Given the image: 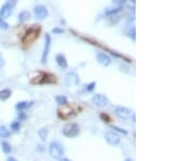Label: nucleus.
<instances>
[{"label":"nucleus","mask_w":194,"mask_h":161,"mask_svg":"<svg viewBox=\"0 0 194 161\" xmlns=\"http://www.w3.org/2000/svg\"><path fill=\"white\" fill-rule=\"evenodd\" d=\"M95 86H96L95 82H91L90 84H88V86H86V91H88V92L93 91L94 88H95Z\"/></svg>","instance_id":"393cba45"},{"label":"nucleus","mask_w":194,"mask_h":161,"mask_svg":"<svg viewBox=\"0 0 194 161\" xmlns=\"http://www.w3.org/2000/svg\"><path fill=\"white\" fill-rule=\"evenodd\" d=\"M3 65H5V58H3L2 55L0 54V68L2 67Z\"/></svg>","instance_id":"c85d7f7f"},{"label":"nucleus","mask_w":194,"mask_h":161,"mask_svg":"<svg viewBox=\"0 0 194 161\" xmlns=\"http://www.w3.org/2000/svg\"><path fill=\"white\" fill-rule=\"evenodd\" d=\"M112 2H113L114 5H124V3L126 2V0H112Z\"/></svg>","instance_id":"bb28decb"},{"label":"nucleus","mask_w":194,"mask_h":161,"mask_svg":"<svg viewBox=\"0 0 194 161\" xmlns=\"http://www.w3.org/2000/svg\"><path fill=\"white\" fill-rule=\"evenodd\" d=\"M17 18L20 23H25V22H27L30 18V13H29L28 11H22L21 13L18 14Z\"/></svg>","instance_id":"2eb2a0df"},{"label":"nucleus","mask_w":194,"mask_h":161,"mask_svg":"<svg viewBox=\"0 0 194 161\" xmlns=\"http://www.w3.org/2000/svg\"><path fill=\"white\" fill-rule=\"evenodd\" d=\"M65 81L67 83V86L75 87V86H78V83H79V76H78V74L71 71V73L67 74L66 78H65Z\"/></svg>","instance_id":"1a4fd4ad"},{"label":"nucleus","mask_w":194,"mask_h":161,"mask_svg":"<svg viewBox=\"0 0 194 161\" xmlns=\"http://www.w3.org/2000/svg\"><path fill=\"white\" fill-rule=\"evenodd\" d=\"M56 63L60 68H64L65 69V68L68 67V63H67V61H66V57H65L64 54L56 55Z\"/></svg>","instance_id":"f8f14e48"},{"label":"nucleus","mask_w":194,"mask_h":161,"mask_svg":"<svg viewBox=\"0 0 194 161\" xmlns=\"http://www.w3.org/2000/svg\"><path fill=\"white\" fill-rule=\"evenodd\" d=\"M48 129L47 128H42V129H40V130L38 131V135H39V137L41 138V140H47V137H48Z\"/></svg>","instance_id":"f3484780"},{"label":"nucleus","mask_w":194,"mask_h":161,"mask_svg":"<svg viewBox=\"0 0 194 161\" xmlns=\"http://www.w3.org/2000/svg\"><path fill=\"white\" fill-rule=\"evenodd\" d=\"M39 33H40V28L39 27H31V28L28 29V31L26 33V35L24 36L23 38V44L24 46H30L35 40L38 38L39 36Z\"/></svg>","instance_id":"f257e3e1"},{"label":"nucleus","mask_w":194,"mask_h":161,"mask_svg":"<svg viewBox=\"0 0 194 161\" xmlns=\"http://www.w3.org/2000/svg\"><path fill=\"white\" fill-rule=\"evenodd\" d=\"M60 161H70V160L67 158H63V159H60Z\"/></svg>","instance_id":"7c9ffc66"},{"label":"nucleus","mask_w":194,"mask_h":161,"mask_svg":"<svg viewBox=\"0 0 194 161\" xmlns=\"http://www.w3.org/2000/svg\"><path fill=\"white\" fill-rule=\"evenodd\" d=\"M34 14L36 16V18H38V20H43V18H45L49 15V12H48L47 7H44V5H37L34 9Z\"/></svg>","instance_id":"6e6552de"},{"label":"nucleus","mask_w":194,"mask_h":161,"mask_svg":"<svg viewBox=\"0 0 194 161\" xmlns=\"http://www.w3.org/2000/svg\"><path fill=\"white\" fill-rule=\"evenodd\" d=\"M49 153H50V156L52 158L56 159H60L64 155V148L63 146L60 145V143H57V142H53V143L50 144V147H49Z\"/></svg>","instance_id":"f03ea898"},{"label":"nucleus","mask_w":194,"mask_h":161,"mask_svg":"<svg viewBox=\"0 0 194 161\" xmlns=\"http://www.w3.org/2000/svg\"><path fill=\"white\" fill-rule=\"evenodd\" d=\"M8 28H9V24L7 23V22H5V20L0 18V29L5 30V29H8Z\"/></svg>","instance_id":"5701e85b"},{"label":"nucleus","mask_w":194,"mask_h":161,"mask_svg":"<svg viewBox=\"0 0 194 161\" xmlns=\"http://www.w3.org/2000/svg\"><path fill=\"white\" fill-rule=\"evenodd\" d=\"M1 148H2L3 153H11V146L9 145V143H7V142H2V143H1Z\"/></svg>","instance_id":"aec40b11"},{"label":"nucleus","mask_w":194,"mask_h":161,"mask_svg":"<svg viewBox=\"0 0 194 161\" xmlns=\"http://www.w3.org/2000/svg\"><path fill=\"white\" fill-rule=\"evenodd\" d=\"M125 161H133V160H131V159H126Z\"/></svg>","instance_id":"2f4dec72"},{"label":"nucleus","mask_w":194,"mask_h":161,"mask_svg":"<svg viewBox=\"0 0 194 161\" xmlns=\"http://www.w3.org/2000/svg\"><path fill=\"white\" fill-rule=\"evenodd\" d=\"M100 119L103 120V121H105V122H110V117H109L108 115H106L105 112H103V114H100Z\"/></svg>","instance_id":"b1692460"},{"label":"nucleus","mask_w":194,"mask_h":161,"mask_svg":"<svg viewBox=\"0 0 194 161\" xmlns=\"http://www.w3.org/2000/svg\"><path fill=\"white\" fill-rule=\"evenodd\" d=\"M55 101H56L57 104L60 105H67V97L64 95H58L55 97Z\"/></svg>","instance_id":"a211bd4d"},{"label":"nucleus","mask_w":194,"mask_h":161,"mask_svg":"<svg viewBox=\"0 0 194 161\" xmlns=\"http://www.w3.org/2000/svg\"><path fill=\"white\" fill-rule=\"evenodd\" d=\"M105 140H106V142L110 146L119 145L120 142H121V137L114 132H107L106 134H105Z\"/></svg>","instance_id":"39448f33"},{"label":"nucleus","mask_w":194,"mask_h":161,"mask_svg":"<svg viewBox=\"0 0 194 161\" xmlns=\"http://www.w3.org/2000/svg\"><path fill=\"white\" fill-rule=\"evenodd\" d=\"M52 31H53L54 34H63V33H64V30H63V29H60V28H54Z\"/></svg>","instance_id":"cd10ccee"},{"label":"nucleus","mask_w":194,"mask_h":161,"mask_svg":"<svg viewBox=\"0 0 194 161\" xmlns=\"http://www.w3.org/2000/svg\"><path fill=\"white\" fill-rule=\"evenodd\" d=\"M113 112L118 118H120V119H124V120L129 119V118L133 116L132 110L126 108V107H123V106L113 107Z\"/></svg>","instance_id":"20e7f679"},{"label":"nucleus","mask_w":194,"mask_h":161,"mask_svg":"<svg viewBox=\"0 0 194 161\" xmlns=\"http://www.w3.org/2000/svg\"><path fill=\"white\" fill-rule=\"evenodd\" d=\"M0 136L2 138L9 137V136H10V131H9L5 127H0Z\"/></svg>","instance_id":"6ab92c4d"},{"label":"nucleus","mask_w":194,"mask_h":161,"mask_svg":"<svg viewBox=\"0 0 194 161\" xmlns=\"http://www.w3.org/2000/svg\"><path fill=\"white\" fill-rule=\"evenodd\" d=\"M96 58H97V62L103 66H109L111 64V58L106 53H98L96 55Z\"/></svg>","instance_id":"9b49d317"},{"label":"nucleus","mask_w":194,"mask_h":161,"mask_svg":"<svg viewBox=\"0 0 194 161\" xmlns=\"http://www.w3.org/2000/svg\"><path fill=\"white\" fill-rule=\"evenodd\" d=\"M123 10V7L122 5H118V7H114V8H108L105 12L107 16H111V15H114V14L119 13L121 11Z\"/></svg>","instance_id":"ddd939ff"},{"label":"nucleus","mask_w":194,"mask_h":161,"mask_svg":"<svg viewBox=\"0 0 194 161\" xmlns=\"http://www.w3.org/2000/svg\"><path fill=\"white\" fill-rule=\"evenodd\" d=\"M20 127H21L20 121H15V122H13V123H11V129H12L13 131H15V132L20 130Z\"/></svg>","instance_id":"4be33fe9"},{"label":"nucleus","mask_w":194,"mask_h":161,"mask_svg":"<svg viewBox=\"0 0 194 161\" xmlns=\"http://www.w3.org/2000/svg\"><path fill=\"white\" fill-rule=\"evenodd\" d=\"M10 96H11V91L9 89H5L2 91H0V99L5 101V99H8Z\"/></svg>","instance_id":"dca6fc26"},{"label":"nucleus","mask_w":194,"mask_h":161,"mask_svg":"<svg viewBox=\"0 0 194 161\" xmlns=\"http://www.w3.org/2000/svg\"><path fill=\"white\" fill-rule=\"evenodd\" d=\"M12 8H13V5H11L10 2L5 3V5L1 7V9H0V18H2V20L8 18L9 16L11 15V13H12Z\"/></svg>","instance_id":"9d476101"},{"label":"nucleus","mask_w":194,"mask_h":161,"mask_svg":"<svg viewBox=\"0 0 194 161\" xmlns=\"http://www.w3.org/2000/svg\"><path fill=\"white\" fill-rule=\"evenodd\" d=\"M79 132H80V129H79V125L77 123H67L63 128V134L66 137H75V136H78Z\"/></svg>","instance_id":"7ed1b4c3"},{"label":"nucleus","mask_w":194,"mask_h":161,"mask_svg":"<svg viewBox=\"0 0 194 161\" xmlns=\"http://www.w3.org/2000/svg\"><path fill=\"white\" fill-rule=\"evenodd\" d=\"M110 129H112V130L116 131V132L121 133V134H124V135H126V134H127V131L123 130V129H121V128L115 127V125H110Z\"/></svg>","instance_id":"412c9836"},{"label":"nucleus","mask_w":194,"mask_h":161,"mask_svg":"<svg viewBox=\"0 0 194 161\" xmlns=\"http://www.w3.org/2000/svg\"><path fill=\"white\" fill-rule=\"evenodd\" d=\"M34 105V102L30 101V102H26V101H23V102H18L17 104H16V108L20 109V110H24V109H27L29 107H31Z\"/></svg>","instance_id":"4468645a"},{"label":"nucleus","mask_w":194,"mask_h":161,"mask_svg":"<svg viewBox=\"0 0 194 161\" xmlns=\"http://www.w3.org/2000/svg\"><path fill=\"white\" fill-rule=\"evenodd\" d=\"M51 42H52V38L49 34H45V44H44V49H43V53H42L41 56V63L42 64H45L48 61V55L50 53V48H51Z\"/></svg>","instance_id":"423d86ee"},{"label":"nucleus","mask_w":194,"mask_h":161,"mask_svg":"<svg viewBox=\"0 0 194 161\" xmlns=\"http://www.w3.org/2000/svg\"><path fill=\"white\" fill-rule=\"evenodd\" d=\"M92 103L97 107H106L108 105L109 101L106 96L103 95V94H96L92 99Z\"/></svg>","instance_id":"0eeeda50"},{"label":"nucleus","mask_w":194,"mask_h":161,"mask_svg":"<svg viewBox=\"0 0 194 161\" xmlns=\"http://www.w3.org/2000/svg\"><path fill=\"white\" fill-rule=\"evenodd\" d=\"M26 117H27V116L25 115V112H21L20 114H18V121H20V122H21V121H24V120L26 119Z\"/></svg>","instance_id":"a878e982"},{"label":"nucleus","mask_w":194,"mask_h":161,"mask_svg":"<svg viewBox=\"0 0 194 161\" xmlns=\"http://www.w3.org/2000/svg\"><path fill=\"white\" fill-rule=\"evenodd\" d=\"M8 161H17V160L14 159V158H12V157H10V158H8Z\"/></svg>","instance_id":"c756f323"}]
</instances>
